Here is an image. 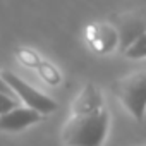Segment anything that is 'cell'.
I'll use <instances>...</instances> for the list:
<instances>
[{"label":"cell","instance_id":"6da1fadb","mask_svg":"<svg viewBox=\"0 0 146 146\" xmlns=\"http://www.w3.org/2000/svg\"><path fill=\"white\" fill-rule=\"evenodd\" d=\"M108 125L110 115L105 107L93 113L72 115L62 127V139L67 146H102Z\"/></svg>","mask_w":146,"mask_h":146},{"label":"cell","instance_id":"7a4b0ae2","mask_svg":"<svg viewBox=\"0 0 146 146\" xmlns=\"http://www.w3.org/2000/svg\"><path fill=\"white\" fill-rule=\"evenodd\" d=\"M112 93L122 102V105L129 110V113L137 122H143L144 108H146V72L144 70L117 79L112 84Z\"/></svg>","mask_w":146,"mask_h":146},{"label":"cell","instance_id":"3957f363","mask_svg":"<svg viewBox=\"0 0 146 146\" xmlns=\"http://www.w3.org/2000/svg\"><path fill=\"white\" fill-rule=\"evenodd\" d=\"M0 78L4 79V83L14 91V95L17 96V100H23L26 103L28 108L36 110L41 115H48L52 112L57 110V103L55 100H52L50 96L40 93L38 90H35L31 84H28L24 79H21L19 76H16L11 70H2L0 72Z\"/></svg>","mask_w":146,"mask_h":146},{"label":"cell","instance_id":"277c9868","mask_svg":"<svg viewBox=\"0 0 146 146\" xmlns=\"http://www.w3.org/2000/svg\"><path fill=\"white\" fill-rule=\"evenodd\" d=\"M112 26L117 31V38H119V45L117 46L120 48V52H124L141 35H146L144 17L139 12L120 14V16L115 17V21H112Z\"/></svg>","mask_w":146,"mask_h":146},{"label":"cell","instance_id":"5b68a950","mask_svg":"<svg viewBox=\"0 0 146 146\" xmlns=\"http://www.w3.org/2000/svg\"><path fill=\"white\" fill-rule=\"evenodd\" d=\"M45 117L38 113L33 108L28 107H16L14 110L0 115V131H9V132H17L23 131L36 122H41Z\"/></svg>","mask_w":146,"mask_h":146},{"label":"cell","instance_id":"8992f818","mask_svg":"<svg viewBox=\"0 0 146 146\" xmlns=\"http://www.w3.org/2000/svg\"><path fill=\"white\" fill-rule=\"evenodd\" d=\"M86 38L90 46L98 52V53H108L113 48H117L119 45V38H117V31L113 29L112 24H91L86 29Z\"/></svg>","mask_w":146,"mask_h":146},{"label":"cell","instance_id":"52a82bcc","mask_svg":"<svg viewBox=\"0 0 146 146\" xmlns=\"http://www.w3.org/2000/svg\"><path fill=\"white\" fill-rule=\"evenodd\" d=\"M103 108V96L96 84L86 83L83 91L72 102V115H86Z\"/></svg>","mask_w":146,"mask_h":146},{"label":"cell","instance_id":"ba28073f","mask_svg":"<svg viewBox=\"0 0 146 146\" xmlns=\"http://www.w3.org/2000/svg\"><path fill=\"white\" fill-rule=\"evenodd\" d=\"M36 72L40 74V78H41L46 84H50V86H57V84H60V81H62L60 70H58L52 62H48V60H41V62L36 65Z\"/></svg>","mask_w":146,"mask_h":146},{"label":"cell","instance_id":"9c48e42d","mask_svg":"<svg viewBox=\"0 0 146 146\" xmlns=\"http://www.w3.org/2000/svg\"><path fill=\"white\" fill-rule=\"evenodd\" d=\"M16 58H17L24 67H29V69H36V65L43 60L33 48H26V46L16 48Z\"/></svg>","mask_w":146,"mask_h":146},{"label":"cell","instance_id":"30bf717a","mask_svg":"<svg viewBox=\"0 0 146 146\" xmlns=\"http://www.w3.org/2000/svg\"><path fill=\"white\" fill-rule=\"evenodd\" d=\"M122 53L129 58H144L146 57V35H141L137 40H134Z\"/></svg>","mask_w":146,"mask_h":146},{"label":"cell","instance_id":"8fae6325","mask_svg":"<svg viewBox=\"0 0 146 146\" xmlns=\"http://www.w3.org/2000/svg\"><path fill=\"white\" fill-rule=\"evenodd\" d=\"M16 107H19V100L17 98H12V96H7V95L0 93V115L14 110Z\"/></svg>","mask_w":146,"mask_h":146},{"label":"cell","instance_id":"7c38bea8","mask_svg":"<svg viewBox=\"0 0 146 146\" xmlns=\"http://www.w3.org/2000/svg\"><path fill=\"white\" fill-rule=\"evenodd\" d=\"M0 93H2V95H7V96H12V98H17V96L14 95V91H12V90L4 83V79H2V78H0Z\"/></svg>","mask_w":146,"mask_h":146}]
</instances>
